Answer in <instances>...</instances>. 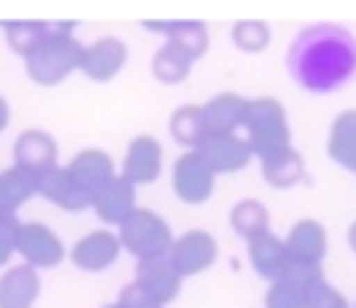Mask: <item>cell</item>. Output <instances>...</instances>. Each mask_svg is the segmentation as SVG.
Here are the masks:
<instances>
[{"instance_id":"obj_1","label":"cell","mask_w":356,"mask_h":308,"mask_svg":"<svg viewBox=\"0 0 356 308\" xmlns=\"http://www.w3.org/2000/svg\"><path fill=\"white\" fill-rule=\"evenodd\" d=\"M284 60L296 88L334 94L356 79V35L337 22H316L296 32Z\"/></svg>"},{"instance_id":"obj_2","label":"cell","mask_w":356,"mask_h":308,"mask_svg":"<svg viewBox=\"0 0 356 308\" xmlns=\"http://www.w3.org/2000/svg\"><path fill=\"white\" fill-rule=\"evenodd\" d=\"M73 22H51V35L41 41V47L26 60V73L35 85L54 88L63 79L82 69V54L86 44L76 38Z\"/></svg>"},{"instance_id":"obj_3","label":"cell","mask_w":356,"mask_h":308,"mask_svg":"<svg viewBox=\"0 0 356 308\" xmlns=\"http://www.w3.org/2000/svg\"><path fill=\"white\" fill-rule=\"evenodd\" d=\"M249 148L256 154V161L271 157L277 151H287L290 145V120L287 110L277 98H252L249 101L246 126H243Z\"/></svg>"},{"instance_id":"obj_4","label":"cell","mask_w":356,"mask_h":308,"mask_svg":"<svg viewBox=\"0 0 356 308\" xmlns=\"http://www.w3.org/2000/svg\"><path fill=\"white\" fill-rule=\"evenodd\" d=\"M123 252H129L136 262H148V258H168L174 248V230L161 214L148 208H136L127 221L117 227Z\"/></svg>"},{"instance_id":"obj_5","label":"cell","mask_w":356,"mask_h":308,"mask_svg":"<svg viewBox=\"0 0 356 308\" xmlns=\"http://www.w3.org/2000/svg\"><path fill=\"white\" fill-rule=\"evenodd\" d=\"M218 173L211 164L202 157V151H183L170 167V189L183 205H205L215 195Z\"/></svg>"},{"instance_id":"obj_6","label":"cell","mask_w":356,"mask_h":308,"mask_svg":"<svg viewBox=\"0 0 356 308\" xmlns=\"http://www.w3.org/2000/svg\"><path fill=\"white\" fill-rule=\"evenodd\" d=\"M168 258L183 280L199 277L218 262V239L209 230H186L183 236L174 239V248H170Z\"/></svg>"},{"instance_id":"obj_7","label":"cell","mask_w":356,"mask_h":308,"mask_svg":"<svg viewBox=\"0 0 356 308\" xmlns=\"http://www.w3.org/2000/svg\"><path fill=\"white\" fill-rule=\"evenodd\" d=\"M67 246L63 239L54 233V230L47 227L41 221H32V223H22L19 230V258L22 264L35 271H51L67 258Z\"/></svg>"},{"instance_id":"obj_8","label":"cell","mask_w":356,"mask_h":308,"mask_svg":"<svg viewBox=\"0 0 356 308\" xmlns=\"http://www.w3.org/2000/svg\"><path fill=\"white\" fill-rule=\"evenodd\" d=\"M129 60V47L123 38L117 35H101L92 44H86V54H82V69L79 73L92 82H114L123 73Z\"/></svg>"},{"instance_id":"obj_9","label":"cell","mask_w":356,"mask_h":308,"mask_svg":"<svg viewBox=\"0 0 356 308\" xmlns=\"http://www.w3.org/2000/svg\"><path fill=\"white\" fill-rule=\"evenodd\" d=\"M120 252H123V246H120L117 230L101 227V230L86 233L82 239H76V246L70 248V262L79 271H86V274H101V271L114 268Z\"/></svg>"},{"instance_id":"obj_10","label":"cell","mask_w":356,"mask_h":308,"mask_svg":"<svg viewBox=\"0 0 356 308\" xmlns=\"http://www.w3.org/2000/svg\"><path fill=\"white\" fill-rule=\"evenodd\" d=\"M60 148L57 139L44 129H26L16 135L13 142V164L22 170H29L32 176H44L54 167H60Z\"/></svg>"},{"instance_id":"obj_11","label":"cell","mask_w":356,"mask_h":308,"mask_svg":"<svg viewBox=\"0 0 356 308\" xmlns=\"http://www.w3.org/2000/svg\"><path fill=\"white\" fill-rule=\"evenodd\" d=\"M164 170V148L155 135H136L127 145L120 164V176H127L133 186H148L155 182Z\"/></svg>"},{"instance_id":"obj_12","label":"cell","mask_w":356,"mask_h":308,"mask_svg":"<svg viewBox=\"0 0 356 308\" xmlns=\"http://www.w3.org/2000/svg\"><path fill=\"white\" fill-rule=\"evenodd\" d=\"M246 258H249V264H252V271L268 283L284 280L290 264H293V258H290V252H287V242H284L281 236H275L271 230L246 242Z\"/></svg>"},{"instance_id":"obj_13","label":"cell","mask_w":356,"mask_h":308,"mask_svg":"<svg viewBox=\"0 0 356 308\" xmlns=\"http://www.w3.org/2000/svg\"><path fill=\"white\" fill-rule=\"evenodd\" d=\"M199 151H202V157L211 164V170H215L218 176L240 173V170H246L249 164H252V157H256L252 148H249V142H246V135H240V132L209 135Z\"/></svg>"},{"instance_id":"obj_14","label":"cell","mask_w":356,"mask_h":308,"mask_svg":"<svg viewBox=\"0 0 356 308\" xmlns=\"http://www.w3.org/2000/svg\"><path fill=\"white\" fill-rule=\"evenodd\" d=\"M67 170H70V176H73L76 186L86 189L92 198L104 186H108L111 180H117V176H120L114 157H111L108 151H101V148H82L73 161L67 164Z\"/></svg>"},{"instance_id":"obj_15","label":"cell","mask_w":356,"mask_h":308,"mask_svg":"<svg viewBox=\"0 0 356 308\" xmlns=\"http://www.w3.org/2000/svg\"><path fill=\"white\" fill-rule=\"evenodd\" d=\"M136 283L152 296L158 308L170 305L183 289V277L170 264V258H148V262H136Z\"/></svg>"},{"instance_id":"obj_16","label":"cell","mask_w":356,"mask_h":308,"mask_svg":"<svg viewBox=\"0 0 356 308\" xmlns=\"http://www.w3.org/2000/svg\"><path fill=\"white\" fill-rule=\"evenodd\" d=\"M136 189H139V186H133L127 176H117V180H111L108 186L95 195L92 214L98 217V221L104 223L108 230L111 227L117 230L129 214H133L136 208H139V205H136Z\"/></svg>"},{"instance_id":"obj_17","label":"cell","mask_w":356,"mask_h":308,"mask_svg":"<svg viewBox=\"0 0 356 308\" xmlns=\"http://www.w3.org/2000/svg\"><path fill=\"white\" fill-rule=\"evenodd\" d=\"M202 114H205L209 135H234L246 126L249 98H243V94H236V92H221L202 104Z\"/></svg>"},{"instance_id":"obj_18","label":"cell","mask_w":356,"mask_h":308,"mask_svg":"<svg viewBox=\"0 0 356 308\" xmlns=\"http://www.w3.org/2000/svg\"><path fill=\"white\" fill-rule=\"evenodd\" d=\"M284 242H287L290 258H293V262H302V264H322L325 255H328V233H325V227L316 221V217L296 221L293 227L287 230Z\"/></svg>"},{"instance_id":"obj_19","label":"cell","mask_w":356,"mask_h":308,"mask_svg":"<svg viewBox=\"0 0 356 308\" xmlns=\"http://www.w3.org/2000/svg\"><path fill=\"white\" fill-rule=\"evenodd\" d=\"M41 296V271L29 264H10L0 274V308H35Z\"/></svg>"},{"instance_id":"obj_20","label":"cell","mask_w":356,"mask_h":308,"mask_svg":"<svg viewBox=\"0 0 356 308\" xmlns=\"http://www.w3.org/2000/svg\"><path fill=\"white\" fill-rule=\"evenodd\" d=\"M38 195L47 198L51 205H57V208L73 211V214H79V211H92V201H95L86 189L76 186L67 167H54L51 173L38 176Z\"/></svg>"},{"instance_id":"obj_21","label":"cell","mask_w":356,"mask_h":308,"mask_svg":"<svg viewBox=\"0 0 356 308\" xmlns=\"http://www.w3.org/2000/svg\"><path fill=\"white\" fill-rule=\"evenodd\" d=\"M328 157L341 170L356 173V110H343L328 129Z\"/></svg>"},{"instance_id":"obj_22","label":"cell","mask_w":356,"mask_h":308,"mask_svg":"<svg viewBox=\"0 0 356 308\" xmlns=\"http://www.w3.org/2000/svg\"><path fill=\"white\" fill-rule=\"evenodd\" d=\"M170 139L177 145H183L186 151H199L209 139V126H205V114H202V104H183L170 114L168 120Z\"/></svg>"},{"instance_id":"obj_23","label":"cell","mask_w":356,"mask_h":308,"mask_svg":"<svg viewBox=\"0 0 356 308\" xmlns=\"http://www.w3.org/2000/svg\"><path fill=\"white\" fill-rule=\"evenodd\" d=\"M35 195H38V176H32L16 164L0 170V214H16Z\"/></svg>"},{"instance_id":"obj_24","label":"cell","mask_w":356,"mask_h":308,"mask_svg":"<svg viewBox=\"0 0 356 308\" xmlns=\"http://www.w3.org/2000/svg\"><path fill=\"white\" fill-rule=\"evenodd\" d=\"M259 170H262V180L275 189H293L296 182L306 176V161L296 148H287V151H277L271 157H262L259 161Z\"/></svg>"},{"instance_id":"obj_25","label":"cell","mask_w":356,"mask_h":308,"mask_svg":"<svg viewBox=\"0 0 356 308\" xmlns=\"http://www.w3.org/2000/svg\"><path fill=\"white\" fill-rule=\"evenodd\" d=\"M0 28H3V38H7L10 51L19 54L22 60H29L41 47V41L51 35V22H41V19H7L0 22Z\"/></svg>"},{"instance_id":"obj_26","label":"cell","mask_w":356,"mask_h":308,"mask_svg":"<svg viewBox=\"0 0 356 308\" xmlns=\"http://www.w3.org/2000/svg\"><path fill=\"white\" fill-rule=\"evenodd\" d=\"M193 63L195 60L183 47H177L174 41H164V44L158 47V54L152 57V76H155L161 85H180V82L189 79Z\"/></svg>"},{"instance_id":"obj_27","label":"cell","mask_w":356,"mask_h":308,"mask_svg":"<svg viewBox=\"0 0 356 308\" xmlns=\"http://www.w3.org/2000/svg\"><path fill=\"white\" fill-rule=\"evenodd\" d=\"M230 227H234L236 236H243V239L249 242V239H256V236L268 233L271 214L259 198H240L234 208H230Z\"/></svg>"},{"instance_id":"obj_28","label":"cell","mask_w":356,"mask_h":308,"mask_svg":"<svg viewBox=\"0 0 356 308\" xmlns=\"http://www.w3.org/2000/svg\"><path fill=\"white\" fill-rule=\"evenodd\" d=\"M230 41L243 54H262L271 44V26L265 19H236L230 28Z\"/></svg>"},{"instance_id":"obj_29","label":"cell","mask_w":356,"mask_h":308,"mask_svg":"<svg viewBox=\"0 0 356 308\" xmlns=\"http://www.w3.org/2000/svg\"><path fill=\"white\" fill-rule=\"evenodd\" d=\"M168 41H174L177 47H183L193 60H199V57L209 54V26L199 19H177Z\"/></svg>"},{"instance_id":"obj_30","label":"cell","mask_w":356,"mask_h":308,"mask_svg":"<svg viewBox=\"0 0 356 308\" xmlns=\"http://www.w3.org/2000/svg\"><path fill=\"white\" fill-rule=\"evenodd\" d=\"M19 230L22 221L16 214H0V268L3 271L19 255Z\"/></svg>"},{"instance_id":"obj_31","label":"cell","mask_w":356,"mask_h":308,"mask_svg":"<svg viewBox=\"0 0 356 308\" xmlns=\"http://www.w3.org/2000/svg\"><path fill=\"white\" fill-rule=\"evenodd\" d=\"M265 308H306V293L296 289L293 283L277 280L268 283V293H265Z\"/></svg>"},{"instance_id":"obj_32","label":"cell","mask_w":356,"mask_h":308,"mask_svg":"<svg viewBox=\"0 0 356 308\" xmlns=\"http://www.w3.org/2000/svg\"><path fill=\"white\" fill-rule=\"evenodd\" d=\"M284 280L293 283L296 289H302V293L309 296L312 289L318 286V283H325V274H322V264H302V262H293Z\"/></svg>"},{"instance_id":"obj_33","label":"cell","mask_w":356,"mask_h":308,"mask_svg":"<svg viewBox=\"0 0 356 308\" xmlns=\"http://www.w3.org/2000/svg\"><path fill=\"white\" fill-rule=\"evenodd\" d=\"M306 308H353V305H350V299L341 293V289L331 286V283L325 280L306 296Z\"/></svg>"},{"instance_id":"obj_34","label":"cell","mask_w":356,"mask_h":308,"mask_svg":"<svg viewBox=\"0 0 356 308\" xmlns=\"http://www.w3.org/2000/svg\"><path fill=\"white\" fill-rule=\"evenodd\" d=\"M117 305H120V308H158L155 302H152V296H148L136 280L129 283V286L120 289V296H117Z\"/></svg>"},{"instance_id":"obj_35","label":"cell","mask_w":356,"mask_h":308,"mask_svg":"<svg viewBox=\"0 0 356 308\" xmlns=\"http://www.w3.org/2000/svg\"><path fill=\"white\" fill-rule=\"evenodd\" d=\"M174 22L177 19H142V28L152 35H161L164 41L170 38V32H174Z\"/></svg>"},{"instance_id":"obj_36","label":"cell","mask_w":356,"mask_h":308,"mask_svg":"<svg viewBox=\"0 0 356 308\" xmlns=\"http://www.w3.org/2000/svg\"><path fill=\"white\" fill-rule=\"evenodd\" d=\"M10 126V101L0 94V132Z\"/></svg>"},{"instance_id":"obj_37","label":"cell","mask_w":356,"mask_h":308,"mask_svg":"<svg viewBox=\"0 0 356 308\" xmlns=\"http://www.w3.org/2000/svg\"><path fill=\"white\" fill-rule=\"evenodd\" d=\"M347 242H350V248H353V252H356V223L347 230Z\"/></svg>"},{"instance_id":"obj_38","label":"cell","mask_w":356,"mask_h":308,"mask_svg":"<svg viewBox=\"0 0 356 308\" xmlns=\"http://www.w3.org/2000/svg\"><path fill=\"white\" fill-rule=\"evenodd\" d=\"M104 308H120V305H117V302H111V305H104Z\"/></svg>"},{"instance_id":"obj_39","label":"cell","mask_w":356,"mask_h":308,"mask_svg":"<svg viewBox=\"0 0 356 308\" xmlns=\"http://www.w3.org/2000/svg\"><path fill=\"white\" fill-rule=\"evenodd\" d=\"M353 308H356V305H353Z\"/></svg>"}]
</instances>
